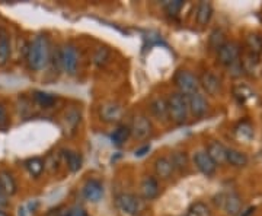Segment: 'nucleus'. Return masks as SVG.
<instances>
[{"label": "nucleus", "instance_id": "nucleus-1", "mask_svg": "<svg viewBox=\"0 0 262 216\" xmlns=\"http://www.w3.org/2000/svg\"><path fill=\"white\" fill-rule=\"evenodd\" d=\"M50 57H51V47L48 38L46 35H38L34 38L27 50L28 66L35 72L42 70L44 67H47Z\"/></svg>", "mask_w": 262, "mask_h": 216}, {"label": "nucleus", "instance_id": "nucleus-2", "mask_svg": "<svg viewBox=\"0 0 262 216\" xmlns=\"http://www.w3.org/2000/svg\"><path fill=\"white\" fill-rule=\"evenodd\" d=\"M166 104H168L169 119L172 122H175L177 124H184L187 122L189 110H188V101L185 95L179 94V92L170 94Z\"/></svg>", "mask_w": 262, "mask_h": 216}, {"label": "nucleus", "instance_id": "nucleus-3", "mask_svg": "<svg viewBox=\"0 0 262 216\" xmlns=\"http://www.w3.org/2000/svg\"><path fill=\"white\" fill-rule=\"evenodd\" d=\"M115 203L122 213L128 216H139L144 210V200L133 193H121L115 199Z\"/></svg>", "mask_w": 262, "mask_h": 216}, {"label": "nucleus", "instance_id": "nucleus-4", "mask_svg": "<svg viewBox=\"0 0 262 216\" xmlns=\"http://www.w3.org/2000/svg\"><path fill=\"white\" fill-rule=\"evenodd\" d=\"M57 62H58V66L61 67L67 75H75L77 72V65H79V56H77L76 47L70 44L63 46L57 53Z\"/></svg>", "mask_w": 262, "mask_h": 216}, {"label": "nucleus", "instance_id": "nucleus-5", "mask_svg": "<svg viewBox=\"0 0 262 216\" xmlns=\"http://www.w3.org/2000/svg\"><path fill=\"white\" fill-rule=\"evenodd\" d=\"M175 85L178 86V89L181 91L179 94L188 96V95L198 92L200 79L194 73H191L189 70H179L178 73L175 75Z\"/></svg>", "mask_w": 262, "mask_h": 216}, {"label": "nucleus", "instance_id": "nucleus-6", "mask_svg": "<svg viewBox=\"0 0 262 216\" xmlns=\"http://www.w3.org/2000/svg\"><path fill=\"white\" fill-rule=\"evenodd\" d=\"M239 57H241V46L234 41H226L225 44L217 50L219 63L226 67H229L230 65H233L234 62H237Z\"/></svg>", "mask_w": 262, "mask_h": 216}, {"label": "nucleus", "instance_id": "nucleus-7", "mask_svg": "<svg viewBox=\"0 0 262 216\" xmlns=\"http://www.w3.org/2000/svg\"><path fill=\"white\" fill-rule=\"evenodd\" d=\"M130 130L131 136L134 139L144 141V139H147L150 134H151L153 127H151V123H150V120L146 115H137L133 120V124L130 126Z\"/></svg>", "mask_w": 262, "mask_h": 216}, {"label": "nucleus", "instance_id": "nucleus-8", "mask_svg": "<svg viewBox=\"0 0 262 216\" xmlns=\"http://www.w3.org/2000/svg\"><path fill=\"white\" fill-rule=\"evenodd\" d=\"M124 110L120 104L117 103H106L101 105L99 115L105 123H118L122 119Z\"/></svg>", "mask_w": 262, "mask_h": 216}, {"label": "nucleus", "instance_id": "nucleus-9", "mask_svg": "<svg viewBox=\"0 0 262 216\" xmlns=\"http://www.w3.org/2000/svg\"><path fill=\"white\" fill-rule=\"evenodd\" d=\"M187 101L188 110L191 111V114L194 117H203L207 113V110H208V103H207L206 96L203 94H200V92L188 95Z\"/></svg>", "mask_w": 262, "mask_h": 216}, {"label": "nucleus", "instance_id": "nucleus-10", "mask_svg": "<svg viewBox=\"0 0 262 216\" xmlns=\"http://www.w3.org/2000/svg\"><path fill=\"white\" fill-rule=\"evenodd\" d=\"M198 79H200V86L206 91L207 95L215 96V95L220 92V89H222V82H220V79H219L214 73H211V72H204Z\"/></svg>", "mask_w": 262, "mask_h": 216}, {"label": "nucleus", "instance_id": "nucleus-11", "mask_svg": "<svg viewBox=\"0 0 262 216\" xmlns=\"http://www.w3.org/2000/svg\"><path fill=\"white\" fill-rule=\"evenodd\" d=\"M222 207L229 216H237L242 213V199L236 193L223 194L222 198Z\"/></svg>", "mask_w": 262, "mask_h": 216}, {"label": "nucleus", "instance_id": "nucleus-12", "mask_svg": "<svg viewBox=\"0 0 262 216\" xmlns=\"http://www.w3.org/2000/svg\"><path fill=\"white\" fill-rule=\"evenodd\" d=\"M194 164H195V167L204 175L207 177H211V175H214L215 174V169H217V165H215L214 162L211 161V158L207 155V152H203V150H200V152H196L195 155H194Z\"/></svg>", "mask_w": 262, "mask_h": 216}, {"label": "nucleus", "instance_id": "nucleus-13", "mask_svg": "<svg viewBox=\"0 0 262 216\" xmlns=\"http://www.w3.org/2000/svg\"><path fill=\"white\" fill-rule=\"evenodd\" d=\"M160 187L155 177H144L140 184V194L143 200H155L159 196Z\"/></svg>", "mask_w": 262, "mask_h": 216}, {"label": "nucleus", "instance_id": "nucleus-14", "mask_svg": "<svg viewBox=\"0 0 262 216\" xmlns=\"http://www.w3.org/2000/svg\"><path fill=\"white\" fill-rule=\"evenodd\" d=\"M83 198L88 200V202H92V203H96L99 202L103 196V187L102 183L98 181V180H89L86 181V184L83 186Z\"/></svg>", "mask_w": 262, "mask_h": 216}, {"label": "nucleus", "instance_id": "nucleus-15", "mask_svg": "<svg viewBox=\"0 0 262 216\" xmlns=\"http://www.w3.org/2000/svg\"><path fill=\"white\" fill-rule=\"evenodd\" d=\"M226 152L227 148H225L220 142H210L208 148H207V155L211 158V161L214 162L215 165H223L226 161Z\"/></svg>", "mask_w": 262, "mask_h": 216}, {"label": "nucleus", "instance_id": "nucleus-16", "mask_svg": "<svg viewBox=\"0 0 262 216\" xmlns=\"http://www.w3.org/2000/svg\"><path fill=\"white\" fill-rule=\"evenodd\" d=\"M173 165L170 162V158L168 156H160L155 161V172L160 180H168L173 174Z\"/></svg>", "mask_w": 262, "mask_h": 216}, {"label": "nucleus", "instance_id": "nucleus-17", "mask_svg": "<svg viewBox=\"0 0 262 216\" xmlns=\"http://www.w3.org/2000/svg\"><path fill=\"white\" fill-rule=\"evenodd\" d=\"M0 188H2V191H3L8 198L16 194V191H18V184H16L15 177L10 174L9 171H0Z\"/></svg>", "mask_w": 262, "mask_h": 216}, {"label": "nucleus", "instance_id": "nucleus-18", "mask_svg": "<svg viewBox=\"0 0 262 216\" xmlns=\"http://www.w3.org/2000/svg\"><path fill=\"white\" fill-rule=\"evenodd\" d=\"M226 161L230 164V165H233L236 168H244L248 165V162H249V158H248V155L242 152V150L239 149H234V148H229L227 152H226Z\"/></svg>", "mask_w": 262, "mask_h": 216}, {"label": "nucleus", "instance_id": "nucleus-19", "mask_svg": "<svg viewBox=\"0 0 262 216\" xmlns=\"http://www.w3.org/2000/svg\"><path fill=\"white\" fill-rule=\"evenodd\" d=\"M12 47H10V38L6 31L0 29V67L6 66L9 62Z\"/></svg>", "mask_w": 262, "mask_h": 216}, {"label": "nucleus", "instance_id": "nucleus-20", "mask_svg": "<svg viewBox=\"0 0 262 216\" xmlns=\"http://www.w3.org/2000/svg\"><path fill=\"white\" fill-rule=\"evenodd\" d=\"M150 111H151V114H153L158 120H166L169 117L166 100H163V98H160V96L155 98V100L150 103Z\"/></svg>", "mask_w": 262, "mask_h": 216}, {"label": "nucleus", "instance_id": "nucleus-21", "mask_svg": "<svg viewBox=\"0 0 262 216\" xmlns=\"http://www.w3.org/2000/svg\"><path fill=\"white\" fill-rule=\"evenodd\" d=\"M213 6H211V3H208V2H201L200 5H198V8H196V22L200 24V25H207L211 18H213Z\"/></svg>", "mask_w": 262, "mask_h": 216}, {"label": "nucleus", "instance_id": "nucleus-22", "mask_svg": "<svg viewBox=\"0 0 262 216\" xmlns=\"http://www.w3.org/2000/svg\"><path fill=\"white\" fill-rule=\"evenodd\" d=\"M63 156H64L67 168L70 169L72 172H77L79 169L82 168V155L76 150H63Z\"/></svg>", "mask_w": 262, "mask_h": 216}, {"label": "nucleus", "instance_id": "nucleus-23", "mask_svg": "<svg viewBox=\"0 0 262 216\" xmlns=\"http://www.w3.org/2000/svg\"><path fill=\"white\" fill-rule=\"evenodd\" d=\"M246 47L249 50V53L259 56L262 54V37L256 32H251L246 35Z\"/></svg>", "mask_w": 262, "mask_h": 216}, {"label": "nucleus", "instance_id": "nucleus-24", "mask_svg": "<svg viewBox=\"0 0 262 216\" xmlns=\"http://www.w3.org/2000/svg\"><path fill=\"white\" fill-rule=\"evenodd\" d=\"M131 136V130L128 126H118L114 133L111 134V141H113L114 145H117V146H121L124 145L125 142L130 139Z\"/></svg>", "mask_w": 262, "mask_h": 216}, {"label": "nucleus", "instance_id": "nucleus-25", "mask_svg": "<svg viewBox=\"0 0 262 216\" xmlns=\"http://www.w3.org/2000/svg\"><path fill=\"white\" fill-rule=\"evenodd\" d=\"M25 168L28 169V172L32 175V177H39L42 174V171L46 169V165H44V161L41 158H29L24 162Z\"/></svg>", "mask_w": 262, "mask_h": 216}, {"label": "nucleus", "instance_id": "nucleus-26", "mask_svg": "<svg viewBox=\"0 0 262 216\" xmlns=\"http://www.w3.org/2000/svg\"><path fill=\"white\" fill-rule=\"evenodd\" d=\"M187 216H211V210L204 202H195L188 207Z\"/></svg>", "mask_w": 262, "mask_h": 216}, {"label": "nucleus", "instance_id": "nucleus-27", "mask_svg": "<svg viewBox=\"0 0 262 216\" xmlns=\"http://www.w3.org/2000/svg\"><path fill=\"white\" fill-rule=\"evenodd\" d=\"M34 100L38 105L44 107V108H50L56 104L57 98L54 95L47 94V92H41V91H35L34 92Z\"/></svg>", "mask_w": 262, "mask_h": 216}, {"label": "nucleus", "instance_id": "nucleus-28", "mask_svg": "<svg viewBox=\"0 0 262 216\" xmlns=\"http://www.w3.org/2000/svg\"><path fill=\"white\" fill-rule=\"evenodd\" d=\"M170 162L173 165V169H178V171H184L188 167V156L185 152H173L172 156H170Z\"/></svg>", "mask_w": 262, "mask_h": 216}, {"label": "nucleus", "instance_id": "nucleus-29", "mask_svg": "<svg viewBox=\"0 0 262 216\" xmlns=\"http://www.w3.org/2000/svg\"><path fill=\"white\" fill-rule=\"evenodd\" d=\"M241 63L244 67V72H252L259 63V56L252 54V53H246L244 56V60H241Z\"/></svg>", "mask_w": 262, "mask_h": 216}, {"label": "nucleus", "instance_id": "nucleus-30", "mask_svg": "<svg viewBox=\"0 0 262 216\" xmlns=\"http://www.w3.org/2000/svg\"><path fill=\"white\" fill-rule=\"evenodd\" d=\"M225 43H226V40H225V32H223V31L215 29V31L211 32V35H210V46H211L213 50H219V48L222 47Z\"/></svg>", "mask_w": 262, "mask_h": 216}, {"label": "nucleus", "instance_id": "nucleus-31", "mask_svg": "<svg viewBox=\"0 0 262 216\" xmlns=\"http://www.w3.org/2000/svg\"><path fill=\"white\" fill-rule=\"evenodd\" d=\"M182 8H184L182 0H166L163 3V9L166 10L169 15H178Z\"/></svg>", "mask_w": 262, "mask_h": 216}, {"label": "nucleus", "instance_id": "nucleus-32", "mask_svg": "<svg viewBox=\"0 0 262 216\" xmlns=\"http://www.w3.org/2000/svg\"><path fill=\"white\" fill-rule=\"evenodd\" d=\"M234 96L239 100V103H246L251 96H252V91L248 88V86H245V85H239V86H236L233 91Z\"/></svg>", "mask_w": 262, "mask_h": 216}, {"label": "nucleus", "instance_id": "nucleus-33", "mask_svg": "<svg viewBox=\"0 0 262 216\" xmlns=\"http://www.w3.org/2000/svg\"><path fill=\"white\" fill-rule=\"evenodd\" d=\"M10 117L8 113V108L3 103H0V132H6L9 130Z\"/></svg>", "mask_w": 262, "mask_h": 216}, {"label": "nucleus", "instance_id": "nucleus-34", "mask_svg": "<svg viewBox=\"0 0 262 216\" xmlns=\"http://www.w3.org/2000/svg\"><path fill=\"white\" fill-rule=\"evenodd\" d=\"M236 133L239 134V138L242 139H251L253 136V127L251 123L242 122L236 127Z\"/></svg>", "mask_w": 262, "mask_h": 216}, {"label": "nucleus", "instance_id": "nucleus-35", "mask_svg": "<svg viewBox=\"0 0 262 216\" xmlns=\"http://www.w3.org/2000/svg\"><path fill=\"white\" fill-rule=\"evenodd\" d=\"M110 58V51L105 47H99L94 54V63L96 66H103L106 60Z\"/></svg>", "mask_w": 262, "mask_h": 216}, {"label": "nucleus", "instance_id": "nucleus-36", "mask_svg": "<svg viewBox=\"0 0 262 216\" xmlns=\"http://www.w3.org/2000/svg\"><path fill=\"white\" fill-rule=\"evenodd\" d=\"M229 73L234 77H237V76H242L244 75V67H242V63H241V60H237V62H234L233 65H230L229 66Z\"/></svg>", "mask_w": 262, "mask_h": 216}, {"label": "nucleus", "instance_id": "nucleus-37", "mask_svg": "<svg viewBox=\"0 0 262 216\" xmlns=\"http://www.w3.org/2000/svg\"><path fill=\"white\" fill-rule=\"evenodd\" d=\"M61 216H88V213L84 212L82 207L75 206V207L67 209V210H64V212H61Z\"/></svg>", "mask_w": 262, "mask_h": 216}, {"label": "nucleus", "instance_id": "nucleus-38", "mask_svg": "<svg viewBox=\"0 0 262 216\" xmlns=\"http://www.w3.org/2000/svg\"><path fill=\"white\" fill-rule=\"evenodd\" d=\"M149 150H150L149 145H144L143 148H140V149L136 150V152H134V155H136L137 158H141V156H144L146 153H149Z\"/></svg>", "mask_w": 262, "mask_h": 216}, {"label": "nucleus", "instance_id": "nucleus-39", "mask_svg": "<svg viewBox=\"0 0 262 216\" xmlns=\"http://www.w3.org/2000/svg\"><path fill=\"white\" fill-rule=\"evenodd\" d=\"M253 213H255V207H249V209H248L245 213H242L241 216H251V215H253Z\"/></svg>", "mask_w": 262, "mask_h": 216}, {"label": "nucleus", "instance_id": "nucleus-40", "mask_svg": "<svg viewBox=\"0 0 262 216\" xmlns=\"http://www.w3.org/2000/svg\"><path fill=\"white\" fill-rule=\"evenodd\" d=\"M0 216H10V215L6 212V210H5V209H2V207H0Z\"/></svg>", "mask_w": 262, "mask_h": 216}, {"label": "nucleus", "instance_id": "nucleus-41", "mask_svg": "<svg viewBox=\"0 0 262 216\" xmlns=\"http://www.w3.org/2000/svg\"><path fill=\"white\" fill-rule=\"evenodd\" d=\"M185 216H187V215H185Z\"/></svg>", "mask_w": 262, "mask_h": 216}]
</instances>
